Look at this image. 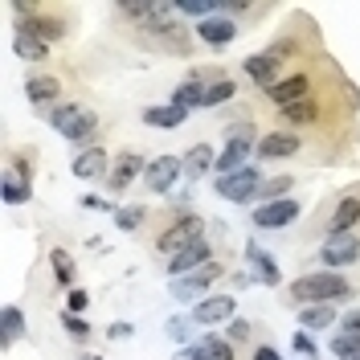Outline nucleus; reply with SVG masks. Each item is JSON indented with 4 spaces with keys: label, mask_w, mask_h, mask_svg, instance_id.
<instances>
[{
    "label": "nucleus",
    "mask_w": 360,
    "mask_h": 360,
    "mask_svg": "<svg viewBox=\"0 0 360 360\" xmlns=\"http://www.w3.org/2000/svg\"><path fill=\"white\" fill-rule=\"evenodd\" d=\"M262 184H266V180H262V172L246 164L242 172H233V176H221V180H217V193H221L225 201L242 205V201H250L254 193H262Z\"/></svg>",
    "instance_id": "nucleus-4"
},
{
    "label": "nucleus",
    "mask_w": 360,
    "mask_h": 360,
    "mask_svg": "<svg viewBox=\"0 0 360 360\" xmlns=\"http://www.w3.org/2000/svg\"><path fill=\"white\" fill-rule=\"evenodd\" d=\"M197 37H201L205 45H229L233 37H238V21L217 13V17H209V21L197 25Z\"/></svg>",
    "instance_id": "nucleus-14"
},
{
    "label": "nucleus",
    "mask_w": 360,
    "mask_h": 360,
    "mask_svg": "<svg viewBox=\"0 0 360 360\" xmlns=\"http://www.w3.org/2000/svg\"><path fill=\"white\" fill-rule=\"evenodd\" d=\"M213 164H217V160H213V148H209V143H193V152L184 156V172H188V180H201Z\"/></svg>",
    "instance_id": "nucleus-23"
},
{
    "label": "nucleus",
    "mask_w": 360,
    "mask_h": 360,
    "mask_svg": "<svg viewBox=\"0 0 360 360\" xmlns=\"http://www.w3.org/2000/svg\"><path fill=\"white\" fill-rule=\"evenodd\" d=\"M250 266H254V274H258V283H266V287H278V278H283V274H278V266H274V258H270L266 250H258L254 246V242H250Z\"/></svg>",
    "instance_id": "nucleus-22"
},
{
    "label": "nucleus",
    "mask_w": 360,
    "mask_h": 360,
    "mask_svg": "<svg viewBox=\"0 0 360 360\" xmlns=\"http://www.w3.org/2000/svg\"><path fill=\"white\" fill-rule=\"evenodd\" d=\"M278 119H283V123H291V127H311L315 119H319V103H315V98H307V103L283 107V111H278Z\"/></svg>",
    "instance_id": "nucleus-24"
},
{
    "label": "nucleus",
    "mask_w": 360,
    "mask_h": 360,
    "mask_svg": "<svg viewBox=\"0 0 360 360\" xmlns=\"http://www.w3.org/2000/svg\"><path fill=\"white\" fill-rule=\"evenodd\" d=\"M49 123H53V127H58V135H62V139H70V143H82V139H90V135H94V127H98L94 111L78 107V103H62V107H53V111H49Z\"/></svg>",
    "instance_id": "nucleus-2"
},
{
    "label": "nucleus",
    "mask_w": 360,
    "mask_h": 360,
    "mask_svg": "<svg viewBox=\"0 0 360 360\" xmlns=\"http://www.w3.org/2000/svg\"><path fill=\"white\" fill-rule=\"evenodd\" d=\"M201 242V217H180L176 225H168L164 233H160L156 246L164 254H184L188 246H197Z\"/></svg>",
    "instance_id": "nucleus-6"
},
{
    "label": "nucleus",
    "mask_w": 360,
    "mask_h": 360,
    "mask_svg": "<svg viewBox=\"0 0 360 360\" xmlns=\"http://www.w3.org/2000/svg\"><path fill=\"white\" fill-rule=\"evenodd\" d=\"M86 303H90V295H86V291H70V311H74V315L82 311Z\"/></svg>",
    "instance_id": "nucleus-36"
},
{
    "label": "nucleus",
    "mask_w": 360,
    "mask_h": 360,
    "mask_svg": "<svg viewBox=\"0 0 360 360\" xmlns=\"http://www.w3.org/2000/svg\"><path fill=\"white\" fill-rule=\"evenodd\" d=\"M233 295H213V299H201L197 307H193V323H225V319H233Z\"/></svg>",
    "instance_id": "nucleus-10"
},
{
    "label": "nucleus",
    "mask_w": 360,
    "mask_h": 360,
    "mask_svg": "<svg viewBox=\"0 0 360 360\" xmlns=\"http://www.w3.org/2000/svg\"><path fill=\"white\" fill-rule=\"evenodd\" d=\"M176 176H180V160L176 156L152 160V164H148V172H143V180H148V188H152V193H168V188L176 184Z\"/></svg>",
    "instance_id": "nucleus-12"
},
{
    "label": "nucleus",
    "mask_w": 360,
    "mask_h": 360,
    "mask_svg": "<svg viewBox=\"0 0 360 360\" xmlns=\"http://www.w3.org/2000/svg\"><path fill=\"white\" fill-rule=\"evenodd\" d=\"M233 94H238V82H233V78H221V82H213V86L205 90V107H221Z\"/></svg>",
    "instance_id": "nucleus-30"
},
{
    "label": "nucleus",
    "mask_w": 360,
    "mask_h": 360,
    "mask_svg": "<svg viewBox=\"0 0 360 360\" xmlns=\"http://www.w3.org/2000/svg\"><path fill=\"white\" fill-rule=\"evenodd\" d=\"M13 49H17V58H29V62H41L45 58V41L41 37H33V33H25V29H17Z\"/></svg>",
    "instance_id": "nucleus-28"
},
{
    "label": "nucleus",
    "mask_w": 360,
    "mask_h": 360,
    "mask_svg": "<svg viewBox=\"0 0 360 360\" xmlns=\"http://www.w3.org/2000/svg\"><path fill=\"white\" fill-rule=\"evenodd\" d=\"M139 172H148V168H143V160L135 156V152H123V156L115 160V172L107 176L111 193H123V188H127V184H131L135 176H139Z\"/></svg>",
    "instance_id": "nucleus-18"
},
{
    "label": "nucleus",
    "mask_w": 360,
    "mask_h": 360,
    "mask_svg": "<svg viewBox=\"0 0 360 360\" xmlns=\"http://www.w3.org/2000/svg\"><path fill=\"white\" fill-rule=\"evenodd\" d=\"M25 94H29L33 107H49L53 98H62V82L49 78V74H33V78L25 82Z\"/></svg>",
    "instance_id": "nucleus-17"
},
{
    "label": "nucleus",
    "mask_w": 360,
    "mask_h": 360,
    "mask_svg": "<svg viewBox=\"0 0 360 360\" xmlns=\"http://www.w3.org/2000/svg\"><path fill=\"white\" fill-rule=\"evenodd\" d=\"M266 98L283 111V107H295V103H307V98H315L311 94V74H291V78H283L278 86L266 90Z\"/></svg>",
    "instance_id": "nucleus-7"
},
{
    "label": "nucleus",
    "mask_w": 360,
    "mask_h": 360,
    "mask_svg": "<svg viewBox=\"0 0 360 360\" xmlns=\"http://www.w3.org/2000/svg\"><path fill=\"white\" fill-rule=\"evenodd\" d=\"M29 184H33V180L17 176V172L8 168V172H4V201H8V205H21V201H29Z\"/></svg>",
    "instance_id": "nucleus-29"
},
{
    "label": "nucleus",
    "mask_w": 360,
    "mask_h": 360,
    "mask_svg": "<svg viewBox=\"0 0 360 360\" xmlns=\"http://www.w3.org/2000/svg\"><path fill=\"white\" fill-rule=\"evenodd\" d=\"M344 336H360V311H352L344 319Z\"/></svg>",
    "instance_id": "nucleus-37"
},
{
    "label": "nucleus",
    "mask_w": 360,
    "mask_h": 360,
    "mask_svg": "<svg viewBox=\"0 0 360 360\" xmlns=\"http://www.w3.org/2000/svg\"><path fill=\"white\" fill-rule=\"evenodd\" d=\"M352 291V283L348 278H340L336 270H319V274H303V278H295L291 291H287V303H336L344 295Z\"/></svg>",
    "instance_id": "nucleus-1"
},
{
    "label": "nucleus",
    "mask_w": 360,
    "mask_h": 360,
    "mask_svg": "<svg viewBox=\"0 0 360 360\" xmlns=\"http://www.w3.org/2000/svg\"><path fill=\"white\" fill-rule=\"evenodd\" d=\"M62 323H66V332H70V336H74V340H86V336H90V323H86V319H82V315L66 311V315H62Z\"/></svg>",
    "instance_id": "nucleus-34"
},
{
    "label": "nucleus",
    "mask_w": 360,
    "mask_h": 360,
    "mask_svg": "<svg viewBox=\"0 0 360 360\" xmlns=\"http://www.w3.org/2000/svg\"><path fill=\"white\" fill-rule=\"evenodd\" d=\"M287 49H291V45L278 41L274 49H266V53H254V58H246L242 66H246V74L258 82V86L270 90V86H278V82H283L278 74H283V58H287Z\"/></svg>",
    "instance_id": "nucleus-3"
},
{
    "label": "nucleus",
    "mask_w": 360,
    "mask_h": 360,
    "mask_svg": "<svg viewBox=\"0 0 360 360\" xmlns=\"http://www.w3.org/2000/svg\"><path fill=\"white\" fill-rule=\"evenodd\" d=\"M352 225H360V193L356 188L336 205V213H332L328 229H332V238H336V233H352Z\"/></svg>",
    "instance_id": "nucleus-15"
},
{
    "label": "nucleus",
    "mask_w": 360,
    "mask_h": 360,
    "mask_svg": "<svg viewBox=\"0 0 360 360\" xmlns=\"http://www.w3.org/2000/svg\"><path fill=\"white\" fill-rule=\"evenodd\" d=\"M82 205H86V209H111L103 197H82Z\"/></svg>",
    "instance_id": "nucleus-40"
},
{
    "label": "nucleus",
    "mask_w": 360,
    "mask_h": 360,
    "mask_svg": "<svg viewBox=\"0 0 360 360\" xmlns=\"http://www.w3.org/2000/svg\"><path fill=\"white\" fill-rule=\"evenodd\" d=\"M254 360H283V356H278V352H274V348H270V344H262V348H258V352H254Z\"/></svg>",
    "instance_id": "nucleus-39"
},
{
    "label": "nucleus",
    "mask_w": 360,
    "mask_h": 360,
    "mask_svg": "<svg viewBox=\"0 0 360 360\" xmlns=\"http://www.w3.org/2000/svg\"><path fill=\"white\" fill-rule=\"evenodd\" d=\"M74 176H78V180H98V176H107V152H103V148L82 152V156L74 160Z\"/></svg>",
    "instance_id": "nucleus-21"
},
{
    "label": "nucleus",
    "mask_w": 360,
    "mask_h": 360,
    "mask_svg": "<svg viewBox=\"0 0 360 360\" xmlns=\"http://www.w3.org/2000/svg\"><path fill=\"white\" fill-rule=\"evenodd\" d=\"M184 115L188 111H180V107L168 103V107H148V111H143V123H148V127H164V131H172V127L184 123Z\"/></svg>",
    "instance_id": "nucleus-25"
},
{
    "label": "nucleus",
    "mask_w": 360,
    "mask_h": 360,
    "mask_svg": "<svg viewBox=\"0 0 360 360\" xmlns=\"http://www.w3.org/2000/svg\"><path fill=\"white\" fill-rule=\"evenodd\" d=\"M319 262H323L328 270H340V266L360 262V238L356 233H336V238H328L323 250H319Z\"/></svg>",
    "instance_id": "nucleus-5"
},
{
    "label": "nucleus",
    "mask_w": 360,
    "mask_h": 360,
    "mask_svg": "<svg viewBox=\"0 0 360 360\" xmlns=\"http://www.w3.org/2000/svg\"><path fill=\"white\" fill-rule=\"evenodd\" d=\"M246 332H250L246 319H233V323H229V336H233V340H246Z\"/></svg>",
    "instance_id": "nucleus-38"
},
{
    "label": "nucleus",
    "mask_w": 360,
    "mask_h": 360,
    "mask_svg": "<svg viewBox=\"0 0 360 360\" xmlns=\"http://www.w3.org/2000/svg\"><path fill=\"white\" fill-rule=\"evenodd\" d=\"M82 360H98V356H82Z\"/></svg>",
    "instance_id": "nucleus-42"
},
{
    "label": "nucleus",
    "mask_w": 360,
    "mask_h": 360,
    "mask_svg": "<svg viewBox=\"0 0 360 360\" xmlns=\"http://www.w3.org/2000/svg\"><path fill=\"white\" fill-rule=\"evenodd\" d=\"M287 188H291V176L266 180V184H262V197H266V205H270V201H278V193H287Z\"/></svg>",
    "instance_id": "nucleus-35"
},
{
    "label": "nucleus",
    "mask_w": 360,
    "mask_h": 360,
    "mask_svg": "<svg viewBox=\"0 0 360 360\" xmlns=\"http://www.w3.org/2000/svg\"><path fill=\"white\" fill-rule=\"evenodd\" d=\"M0 319H4V323H0V344H4V348H13V344L21 340V332H25V315H21V307H13V303H8Z\"/></svg>",
    "instance_id": "nucleus-26"
},
{
    "label": "nucleus",
    "mask_w": 360,
    "mask_h": 360,
    "mask_svg": "<svg viewBox=\"0 0 360 360\" xmlns=\"http://www.w3.org/2000/svg\"><path fill=\"white\" fill-rule=\"evenodd\" d=\"M205 82L201 74H193V78H184L176 86V94H172V107H180V111H188V107H205Z\"/></svg>",
    "instance_id": "nucleus-20"
},
{
    "label": "nucleus",
    "mask_w": 360,
    "mask_h": 360,
    "mask_svg": "<svg viewBox=\"0 0 360 360\" xmlns=\"http://www.w3.org/2000/svg\"><path fill=\"white\" fill-rule=\"evenodd\" d=\"M295 217H299V201H270L254 213V225H258V229H283V225H291Z\"/></svg>",
    "instance_id": "nucleus-11"
},
{
    "label": "nucleus",
    "mask_w": 360,
    "mask_h": 360,
    "mask_svg": "<svg viewBox=\"0 0 360 360\" xmlns=\"http://www.w3.org/2000/svg\"><path fill=\"white\" fill-rule=\"evenodd\" d=\"M111 336H115V340H119V336H131V323H115Z\"/></svg>",
    "instance_id": "nucleus-41"
},
{
    "label": "nucleus",
    "mask_w": 360,
    "mask_h": 360,
    "mask_svg": "<svg viewBox=\"0 0 360 360\" xmlns=\"http://www.w3.org/2000/svg\"><path fill=\"white\" fill-rule=\"evenodd\" d=\"M184 360H233V344L209 336V340H201V344H193V348L184 352Z\"/></svg>",
    "instance_id": "nucleus-19"
},
{
    "label": "nucleus",
    "mask_w": 360,
    "mask_h": 360,
    "mask_svg": "<svg viewBox=\"0 0 360 360\" xmlns=\"http://www.w3.org/2000/svg\"><path fill=\"white\" fill-rule=\"evenodd\" d=\"M213 278H221V262H205V266H197L193 274H180V278H172V295L176 299H193V295H201Z\"/></svg>",
    "instance_id": "nucleus-9"
},
{
    "label": "nucleus",
    "mask_w": 360,
    "mask_h": 360,
    "mask_svg": "<svg viewBox=\"0 0 360 360\" xmlns=\"http://www.w3.org/2000/svg\"><path fill=\"white\" fill-rule=\"evenodd\" d=\"M299 323H303V328H311V332H319V328L336 323V307H332V303H315V307H303Z\"/></svg>",
    "instance_id": "nucleus-27"
},
{
    "label": "nucleus",
    "mask_w": 360,
    "mask_h": 360,
    "mask_svg": "<svg viewBox=\"0 0 360 360\" xmlns=\"http://www.w3.org/2000/svg\"><path fill=\"white\" fill-rule=\"evenodd\" d=\"M53 274H58V283H74V262L66 250H53Z\"/></svg>",
    "instance_id": "nucleus-33"
},
{
    "label": "nucleus",
    "mask_w": 360,
    "mask_h": 360,
    "mask_svg": "<svg viewBox=\"0 0 360 360\" xmlns=\"http://www.w3.org/2000/svg\"><path fill=\"white\" fill-rule=\"evenodd\" d=\"M332 352H336L340 360H360V336H344V332H340V336L332 340Z\"/></svg>",
    "instance_id": "nucleus-31"
},
{
    "label": "nucleus",
    "mask_w": 360,
    "mask_h": 360,
    "mask_svg": "<svg viewBox=\"0 0 360 360\" xmlns=\"http://www.w3.org/2000/svg\"><path fill=\"white\" fill-rule=\"evenodd\" d=\"M299 152V135L291 131H270L258 139V156L262 160H278V156H295Z\"/></svg>",
    "instance_id": "nucleus-16"
},
{
    "label": "nucleus",
    "mask_w": 360,
    "mask_h": 360,
    "mask_svg": "<svg viewBox=\"0 0 360 360\" xmlns=\"http://www.w3.org/2000/svg\"><path fill=\"white\" fill-rule=\"evenodd\" d=\"M205 262H213V250H209V242H197V246H188L184 254H176V258H168V274L172 278H180V274H193L197 266H205Z\"/></svg>",
    "instance_id": "nucleus-13"
},
{
    "label": "nucleus",
    "mask_w": 360,
    "mask_h": 360,
    "mask_svg": "<svg viewBox=\"0 0 360 360\" xmlns=\"http://www.w3.org/2000/svg\"><path fill=\"white\" fill-rule=\"evenodd\" d=\"M250 148H254V139H250L246 131H233V135H229V143L221 148V156H217V164H213V168H217L221 176H233V172H242V168H246Z\"/></svg>",
    "instance_id": "nucleus-8"
},
{
    "label": "nucleus",
    "mask_w": 360,
    "mask_h": 360,
    "mask_svg": "<svg viewBox=\"0 0 360 360\" xmlns=\"http://www.w3.org/2000/svg\"><path fill=\"white\" fill-rule=\"evenodd\" d=\"M148 217V209L143 205H127V209H115V221L119 229H139V221Z\"/></svg>",
    "instance_id": "nucleus-32"
}]
</instances>
